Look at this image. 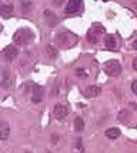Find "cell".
I'll return each instance as SVG.
<instances>
[{
  "label": "cell",
  "mask_w": 137,
  "mask_h": 153,
  "mask_svg": "<svg viewBox=\"0 0 137 153\" xmlns=\"http://www.w3.org/2000/svg\"><path fill=\"white\" fill-rule=\"evenodd\" d=\"M53 114H54V117L57 120H61L69 114V109H67V106H64V105H56L54 109H53Z\"/></svg>",
  "instance_id": "6"
},
{
  "label": "cell",
  "mask_w": 137,
  "mask_h": 153,
  "mask_svg": "<svg viewBox=\"0 0 137 153\" xmlns=\"http://www.w3.org/2000/svg\"><path fill=\"white\" fill-rule=\"evenodd\" d=\"M131 92L137 96V80H133V82H131Z\"/></svg>",
  "instance_id": "19"
},
{
  "label": "cell",
  "mask_w": 137,
  "mask_h": 153,
  "mask_svg": "<svg viewBox=\"0 0 137 153\" xmlns=\"http://www.w3.org/2000/svg\"><path fill=\"white\" fill-rule=\"evenodd\" d=\"M10 134V126L7 122H1L0 123V140H7Z\"/></svg>",
  "instance_id": "12"
},
{
  "label": "cell",
  "mask_w": 137,
  "mask_h": 153,
  "mask_svg": "<svg viewBox=\"0 0 137 153\" xmlns=\"http://www.w3.org/2000/svg\"><path fill=\"white\" fill-rule=\"evenodd\" d=\"M101 93V89L97 86V85H91V86H87L84 89V96L86 97H96Z\"/></svg>",
  "instance_id": "9"
},
{
  "label": "cell",
  "mask_w": 137,
  "mask_h": 153,
  "mask_svg": "<svg viewBox=\"0 0 137 153\" xmlns=\"http://www.w3.org/2000/svg\"><path fill=\"white\" fill-rule=\"evenodd\" d=\"M0 85H1V87H4V89H10V87L13 86V77H12V73L7 70L6 67L1 70V79H0Z\"/></svg>",
  "instance_id": "3"
},
{
  "label": "cell",
  "mask_w": 137,
  "mask_h": 153,
  "mask_svg": "<svg viewBox=\"0 0 137 153\" xmlns=\"http://www.w3.org/2000/svg\"><path fill=\"white\" fill-rule=\"evenodd\" d=\"M104 72L110 77H116V76L121 73V66H120V63L117 60H109V62H106L104 65Z\"/></svg>",
  "instance_id": "2"
},
{
  "label": "cell",
  "mask_w": 137,
  "mask_h": 153,
  "mask_svg": "<svg viewBox=\"0 0 137 153\" xmlns=\"http://www.w3.org/2000/svg\"><path fill=\"white\" fill-rule=\"evenodd\" d=\"M43 87L39 86V85H34L32 90V102L33 103H40L43 100Z\"/></svg>",
  "instance_id": "7"
},
{
  "label": "cell",
  "mask_w": 137,
  "mask_h": 153,
  "mask_svg": "<svg viewBox=\"0 0 137 153\" xmlns=\"http://www.w3.org/2000/svg\"><path fill=\"white\" fill-rule=\"evenodd\" d=\"M80 10H81V0H69L64 9V12L67 14H74Z\"/></svg>",
  "instance_id": "5"
},
{
  "label": "cell",
  "mask_w": 137,
  "mask_h": 153,
  "mask_svg": "<svg viewBox=\"0 0 137 153\" xmlns=\"http://www.w3.org/2000/svg\"><path fill=\"white\" fill-rule=\"evenodd\" d=\"M74 129H76V132H81L84 129V120L81 119L80 116H77L74 119Z\"/></svg>",
  "instance_id": "16"
},
{
  "label": "cell",
  "mask_w": 137,
  "mask_h": 153,
  "mask_svg": "<svg viewBox=\"0 0 137 153\" xmlns=\"http://www.w3.org/2000/svg\"><path fill=\"white\" fill-rule=\"evenodd\" d=\"M56 140H59V136H56V134H53V142H56Z\"/></svg>",
  "instance_id": "24"
},
{
  "label": "cell",
  "mask_w": 137,
  "mask_h": 153,
  "mask_svg": "<svg viewBox=\"0 0 137 153\" xmlns=\"http://www.w3.org/2000/svg\"><path fill=\"white\" fill-rule=\"evenodd\" d=\"M33 39H34V34H33V32L30 29H19L13 34L14 43H19V45H27Z\"/></svg>",
  "instance_id": "1"
},
{
  "label": "cell",
  "mask_w": 137,
  "mask_h": 153,
  "mask_svg": "<svg viewBox=\"0 0 137 153\" xmlns=\"http://www.w3.org/2000/svg\"><path fill=\"white\" fill-rule=\"evenodd\" d=\"M47 52H49V56H50L52 59H53V57H56V54H57V52H56L52 46H47Z\"/></svg>",
  "instance_id": "18"
},
{
  "label": "cell",
  "mask_w": 137,
  "mask_h": 153,
  "mask_svg": "<svg viewBox=\"0 0 137 153\" xmlns=\"http://www.w3.org/2000/svg\"><path fill=\"white\" fill-rule=\"evenodd\" d=\"M30 10H32V3L23 1V3H21V12H23V13H29Z\"/></svg>",
  "instance_id": "17"
},
{
  "label": "cell",
  "mask_w": 137,
  "mask_h": 153,
  "mask_svg": "<svg viewBox=\"0 0 137 153\" xmlns=\"http://www.w3.org/2000/svg\"><path fill=\"white\" fill-rule=\"evenodd\" d=\"M76 73H77L78 76H81L83 79L86 77V73H84V70H83V69H77V72H76Z\"/></svg>",
  "instance_id": "20"
},
{
  "label": "cell",
  "mask_w": 137,
  "mask_h": 153,
  "mask_svg": "<svg viewBox=\"0 0 137 153\" xmlns=\"http://www.w3.org/2000/svg\"><path fill=\"white\" fill-rule=\"evenodd\" d=\"M104 134H106V137H107V139L114 140V139H117L118 136L121 134V132H120V129H117V127H109V129L104 132Z\"/></svg>",
  "instance_id": "13"
},
{
  "label": "cell",
  "mask_w": 137,
  "mask_h": 153,
  "mask_svg": "<svg viewBox=\"0 0 137 153\" xmlns=\"http://www.w3.org/2000/svg\"><path fill=\"white\" fill-rule=\"evenodd\" d=\"M104 46L109 49V50H114L117 49V40L114 37V34H107L104 37Z\"/></svg>",
  "instance_id": "10"
},
{
  "label": "cell",
  "mask_w": 137,
  "mask_h": 153,
  "mask_svg": "<svg viewBox=\"0 0 137 153\" xmlns=\"http://www.w3.org/2000/svg\"><path fill=\"white\" fill-rule=\"evenodd\" d=\"M0 14H1L3 19L10 17L13 14V6H12V3H7V1L1 3V6H0Z\"/></svg>",
  "instance_id": "8"
},
{
  "label": "cell",
  "mask_w": 137,
  "mask_h": 153,
  "mask_svg": "<svg viewBox=\"0 0 137 153\" xmlns=\"http://www.w3.org/2000/svg\"><path fill=\"white\" fill-rule=\"evenodd\" d=\"M117 119L120 120V122H123V123H126L127 120L130 119V112L127 110V109H121L120 112H118V116Z\"/></svg>",
  "instance_id": "14"
},
{
  "label": "cell",
  "mask_w": 137,
  "mask_h": 153,
  "mask_svg": "<svg viewBox=\"0 0 137 153\" xmlns=\"http://www.w3.org/2000/svg\"><path fill=\"white\" fill-rule=\"evenodd\" d=\"M44 17H46V20H47V25L50 27H54L57 25V22H59L57 16L53 13V12H50V10H44Z\"/></svg>",
  "instance_id": "11"
},
{
  "label": "cell",
  "mask_w": 137,
  "mask_h": 153,
  "mask_svg": "<svg viewBox=\"0 0 137 153\" xmlns=\"http://www.w3.org/2000/svg\"><path fill=\"white\" fill-rule=\"evenodd\" d=\"M131 49H133V50H137V39L131 43Z\"/></svg>",
  "instance_id": "22"
},
{
  "label": "cell",
  "mask_w": 137,
  "mask_h": 153,
  "mask_svg": "<svg viewBox=\"0 0 137 153\" xmlns=\"http://www.w3.org/2000/svg\"><path fill=\"white\" fill-rule=\"evenodd\" d=\"M101 32H104V30H100V32H96V30H94V27H93V29H90V30H89V34H87V39L90 40L91 43H96V42H97V34H98V33H101Z\"/></svg>",
  "instance_id": "15"
},
{
  "label": "cell",
  "mask_w": 137,
  "mask_h": 153,
  "mask_svg": "<svg viewBox=\"0 0 137 153\" xmlns=\"http://www.w3.org/2000/svg\"><path fill=\"white\" fill-rule=\"evenodd\" d=\"M133 69L137 72V57H134V59H133Z\"/></svg>",
  "instance_id": "21"
},
{
  "label": "cell",
  "mask_w": 137,
  "mask_h": 153,
  "mask_svg": "<svg viewBox=\"0 0 137 153\" xmlns=\"http://www.w3.org/2000/svg\"><path fill=\"white\" fill-rule=\"evenodd\" d=\"M3 56H4V59L7 62H13L17 56H19V50H17V47L13 46V45H9L3 49Z\"/></svg>",
  "instance_id": "4"
},
{
  "label": "cell",
  "mask_w": 137,
  "mask_h": 153,
  "mask_svg": "<svg viewBox=\"0 0 137 153\" xmlns=\"http://www.w3.org/2000/svg\"><path fill=\"white\" fill-rule=\"evenodd\" d=\"M53 1H54V4H57V6H60V4H61V3H63L64 0H53Z\"/></svg>",
  "instance_id": "23"
}]
</instances>
